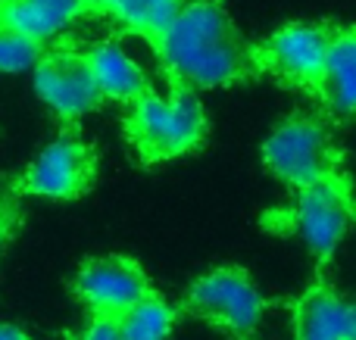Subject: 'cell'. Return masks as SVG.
I'll return each mask as SVG.
<instances>
[{"label": "cell", "mask_w": 356, "mask_h": 340, "mask_svg": "<svg viewBox=\"0 0 356 340\" xmlns=\"http://www.w3.org/2000/svg\"><path fill=\"white\" fill-rule=\"evenodd\" d=\"M297 340H356V300L316 284L294 303Z\"/></svg>", "instance_id": "10"}, {"label": "cell", "mask_w": 356, "mask_h": 340, "mask_svg": "<svg viewBox=\"0 0 356 340\" xmlns=\"http://www.w3.org/2000/svg\"><path fill=\"white\" fill-rule=\"evenodd\" d=\"M88 12L91 10L81 0H0V28L50 44Z\"/></svg>", "instance_id": "12"}, {"label": "cell", "mask_w": 356, "mask_h": 340, "mask_svg": "<svg viewBox=\"0 0 356 340\" xmlns=\"http://www.w3.org/2000/svg\"><path fill=\"white\" fill-rule=\"evenodd\" d=\"M338 22H288L278 25L263 41L250 44L253 66L282 87L319 97V81L325 69V53Z\"/></svg>", "instance_id": "5"}, {"label": "cell", "mask_w": 356, "mask_h": 340, "mask_svg": "<svg viewBox=\"0 0 356 340\" xmlns=\"http://www.w3.org/2000/svg\"><path fill=\"white\" fill-rule=\"evenodd\" d=\"M35 94L54 116H60L69 125H75L81 116L104 106L94 72L85 53H79V50H47L35 62Z\"/></svg>", "instance_id": "9"}, {"label": "cell", "mask_w": 356, "mask_h": 340, "mask_svg": "<svg viewBox=\"0 0 356 340\" xmlns=\"http://www.w3.org/2000/svg\"><path fill=\"white\" fill-rule=\"evenodd\" d=\"M259 156L288 191H300L344 166V150L334 144L332 128L319 112H291L275 122Z\"/></svg>", "instance_id": "4"}, {"label": "cell", "mask_w": 356, "mask_h": 340, "mask_svg": "<svg viewBox=\"0 0 356 340\" xmlns=\"http://www.w3.org/2000/svg\"><path fill=\"white\" fill-rule=\"evenodd\" d=\"M69 340H122L119 337V325L110 322V318H88L85 328L75 331Z\"/></svg>", "instance_id": "18"}, {"label": "cell", "mask_w": 356, "mask_h": 340, "mask_svg": "<svg viewBox=\"0 0 356 340\" xmlns=\"http://www.w3.org/2000/svg\"><path fill=\"white\" fill-rule=\"evenodd\" d=\"M116 325L122 340H169L175 328V306L160 294H147Z\"/></svg>", "instance_id": "15"}, {"label": "cell", "mask_w": 356, "mask_h": 340, "mask_svg": "<svg viewBox=\"0 0 356 340\" xmlns=\"http://www.w3.org/2000/svg\"><path fill=\"white\" fill-rule=\"evenodd\" d=\"M72 291L79 303L88 306L94 318L119 322L135 303L154 294L144 269L131 256H94L85 260L72 278Z\"/></svg>", "instance_id": "8"}, {"label": "cell", "mask_w": 356, "mask_h": 340, "mask_svg": "<svg viewBox=\"0 0 356 340\" xmlns=\"http://www.w3.org/2000/svg\"><path fill=\"white\" fill-rule=\"evenodd\" d=\"M250 44L225 6L216 0H191L169 25L166 37L156 47L160 66L169 81L191 91L228 87L259 78L253 66Z\"/></svg>", "instance_id": "1"}, {"label": "cell", "mask_w": 356, "mask_h": 340, "mask_svg": "<svg viewBox=\"0 0 356 340\" xmlns=\"http://www.w3.org/2000/svg\"><path fill=\"white\" fill-rule=\"evenodd\" d=\"M207 112L197 91L169 81V97L150 91L122 119V135L144 166L197 153L207 144Z\"/></svg>", "instance_id": "2"}, {"label": "cell", "mask_w": 356, "mask_h": 340, "mask_svg": "<svg viewBox=\"0 0 356 340\" xmlns=\"http://www.w3.org/2000/svg\"><path fill=\"white\" fill-rule=\"evenodd\" d=\"M19 197H44V200H79L97 185V150L69 125L60 137L47 144L31 160V166L16 181Z\"/></svg>", "instance_id": "6"}, {"label": "cell", "mask_w": 356, "mask_h": 340, "mask_svg": "<svg viewBox=\"0 0 356 340\" xmlns=\"http://www.w3.org/2000/svg\"><path fill=\"white\" fill-rule=\"evenodd\" d=\"M263 225L300 237L316 262L325 266L338 253L344 237L356 228V194L350 175L341 169L300 191H291V203L266 212Z\"/></svg>", "instance_id": "3"}, {"label": "cell", "mask_w": 356, "mask_h": 340, "mask_svg": "<svg viewBox=\"0 0 356 340\" xmlns=\"http://www.w3.org/2000/svg\"><path fill=\"white\" fill-rule=\"evenodd\" d=\"M22 225V206H19V191L13 178H0V253L16 237Z\"/></svg>", "instance_id": "17"}, {"label": "cell", "mask_w": 356, "mask_h": 340, "mask_svg": "<svg viewBox=\"0 0 356 340\" xmlns=\"http://www.w3.org/2000/svg\"><path fill=\"white\" fill-rule=\"evenodd\" d=\"M316 100L338 122H356V25H334Z\"/></svg>", "instance_id": "11"}, {"label": "cell", "mask_w": 356, "mask_h": 340, "mask_svg": "<svg viewBox=\"0 0 356 340\" xmlns=\"http://www.w3.org/2000/svg\"><path fill=\"white\" fill-rule=\"evenodd\" d=\"M0 340H29V337H25V331L16 328V325H3V322H0Z\"/></svg>", "instance_id": "19"}, {"label": "cell", "mask_w": 356, "mask_h": 340, "mask_svg": "<svg viewBox=\"0 0 356 340\" xmlns=\"http://www.w3.org/2000/svg\"><path fill=\"white\" fill-rule=\"evenodd\" d=\"M81 3H85V6H88V10H91V12H94V10H97V0H81Z\"/></svg>", "instance_id": "20"}, {"label": "cell", "mask_w": 356, "mask_h": 340, "mask_svg": "<svg viewBox=\"0 0 356 340\" xmlns=\"http://www.w3.org/2000/svg\"><path fill=\"white\" fill-rule=\"evenodd\" d=\"M188 3L191 0H97V10L94 12L116 19L122 28L141 35L156 53L169 25L175 22L178 12Z\"/></svg>", "instance_id": "14"}, {"label": "cell", "mask_w": 356, "mask_h": 340, "mask_svg": "<svg viewBox=\"0 0 356 340\" xmlns=\"http://www.w3.org/2000/svg\"><path fill=\"white\" fill-rule=\"evenodd\" d=\"M47 53V44H38L10 28H0V72H25Z\"/></svg>", "instance_id": "16"}, {"label": "cell", "mask_w": 356, "mask_h": 340, "mask_svg": "<svg viewBox=\"0 0 356 340\" xmlns=\"http://www.w3.org/2000/svg\"><path fill=\"white\" fill-rule=\"evenodd\" d=\"M184 309L209 325L232 331L238 337H250L263 322L266 300L257 291L253 278L238 266H222L200 275L184 294Z\"/></svg>", "instance_id": "7"}, {"label": "cell", "mask_w": 356, "mask_h": 340, "mask_svg": "<svg viewBox=\"0 0 356 340\" xmlns=\"http://www.w3.org/2000/svg\"><path fill=\"white\" fill-rule=\"evenodd\" d=\"M85 60L94 72V81L100 87V97L104 103L116 100V103L131 106L135 100L147 97L154 91V85L147 81L144 69L125 53L119 44L104 41V44H94V47L85 50Z\"/></svg>", "instance_id": "13"}]
</instances>
